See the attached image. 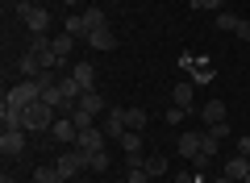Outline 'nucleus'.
Returning <instances> with one entry per match:
<instances>
[{
    "mask_svg": "<svg viewBox=\"0 0 250 183\" xmlns=\"http://www.w3.org/2000/svg\"><path fill=\"white\" fill-rule=\"evenodd\" d=\"M54 121H59V113H54L46 100H34V104L21 108V129H25V133H50Z\"/></svg>",
    "mask_w": 250,
    "mask_h": 183,
    "instance_id": "f257e3e1",
    "label": "nucleus"
},
{
    "mask_svg": "<svg viewBox=\"0 0 250 183\" xmlns=\"http://www.w3.org/2000/svg\"><path fill=\"white\" fill-rule=\"evenodd\" d=\"M42 92H46V87L38 83V79H21V83H13L9 92H4V104L25 108V104H34V100H42Z\"/></svg>",
    "mask_w": 250,
    "mask_h": 183,
    "instance_id": "f03ea898",
    "label": "nucleus"
},
{
    "mask_svg": "<svg viewBox=\"0 0 250 183\" xmlns=\"http://www.w3.org/2000/svg\"><path fill=\"white\" fill-rule=\"evenodd\" d=\"M17 17L25 21L29 34H46V25H50V13H46V4H38V0H25V4H17Z\"/></svg>",
    "mask_w": 250,
    "mask_h": 183,
    "instance_id": "7ed1b4c3",
    "label": "nucleus"
},
{
    "mask_svg": "<svg viewBox=\"0 0 250 183\" xmlns=\"http://www.w3.org/2000/svg\"><path fill=\"white\" fill-rule=\"evenodd\" d=\"M54 166H59V171H62V179L71 183V179H75V175H80V171H83V166H88V154H83V150H80V146H75V150H71V154H59V158H54Z\"/></svg>",
    "mask_w": 250,
    "mask_h": 183,
    "instance_id": "20e7f679",
    "label": "nucleus"
},
{
    "mask_svg": "<svg viewBox=\"0 0 250 183\" xmlns=\"http://www.w3.org/2000/svg\"><path fill=\"white\" fill-rule=\"evenodd\" d=\"M0 154H4V158L25 154V129H4V133H0Z\"/></svg>",
    "mask_w": 250,
    "mask_h": 183,
    "instance_id": "39448f33",
    "label": "nucleus"
},
{
    "mask_svg": "<svg viewBox=\"0 0 250 183\" xmlns=\"http://www.w3.org/2000/svg\"><path fill=\"white\" fill-rule=\"evenodd\" d=\"M104 138H108V133L100 129V125H92V129H80V138H75V146H80L83 154H92V150H104Z\"/></svg>",
    "mask_w": 250,
    "mask_h": 183,
    "instance_id": "423d86ee",
    "label": "nucleus"
},
{
    "mask_svg": "<svg viewBox=\"0 0 250 183\" xmlns=\"http://www.w3.org/2000/svg\"><path fill=\"white\" fill-rule=\"evenodd\" d=\"M83 42H88L92 46V50H100V54H104V50H117V34H113V29H92V34L88 38H83Z\"/></svg>",
    "mask_w": 250,
    "mask_h": 183,
    "instance_id": "0eeeda50",
    "label": "nucleus"
},
{
    "mask_svg": "<svg viewBox=\"0 0 250 183\" xmlns=\"http://www.w3.org/2000/svg\"><path fill=\"white\" fill-rule=\"evenodd\" d=\"M17 71H21V79H38L46 67H42V59H38V50H25L17 59Z\"/></svg>",
    "mask_w": 250,
    "mask_h": 183,
    "instance_id": "6e6552de",
    "label": "nucleus"
},
{
    "mask_svg": "<svg viewBox=\"0 0 250 183\" xmlns=\"http://www.w3.org/2000/svg\"><path fill=\"white\" fill-rule=\"evenodd\" d=\"M200 142H205V133L188 129L184 138H179V158H192V163H196V158H200Z\"/></svg>",
    "mask_w": 250,
    "mask_h": 183,
    "instance_id": "1a4fd4ad",
    "label": "nucleus"
},
{
    "mask_svg": "<svg viewBox=\"0 0 250 183\" xmlns=\"http://www.w3.org/2000/svg\"><path fill=\"white\" fill-rule=\"evenodd\" d=\"M71 79L83 87V92H96V67H92V62H75V67H71Z\"/></svg>",
    "mask_w": 250,
    "mask_h": 183,
    "instance_id": "9d476101",
    "label": "nucleus"
},
{
    "mask_svg": "<svg viewBox=\"0 0 250 183\" xmlns=\"http://www.w3.org/2000/svg\"><path fill=\"white\" fill-rule=\"evenodd\" d=\"M75 108H80V113H88V117H96V113H104V108H108V100L100 96V92H83V96L75 100Z\"/></svg>",
    "mask_w": 250,
    "mask_h": 183,
    "instance_id": "9b49d317",
    "label": "nucleus"
},
{
    "mask_svg": "<svg viewBox=\"0 0 250 183\" xmlns=\"http://www.w3.org/2000/svg\"><path fill=\"white\" fill-rule=\"evenodd\" d=\"M75 138H80V129H75L71 117H59V121L50 125V142H75Z\"/></svg>",
    "mask_w": 250,
    "mask_h": 183,
    "instance_id": "f8f14e48",
    "label": "nucleus"
},
{
    "mask_svg": "<svg viewBox=\"0 0 250 183\" xmlns=\"http://www.w3.org/2000/svg\"><path fill=\"white\" fill-rule=\"evenodd\" d=\"M100 129H104L108 138H121V133L129 129V125H125V108H108V121L100 125Z\"/></svg>",
    "mask_w": 250,
    "mask_h": 183,
    "instance_id": "ddd939ff",
    "label": "nucleus"
},
{
    "mask_svg": "<svg viewBox=\"0 0 250 183\" xmlns=\"http://www.w3.org/2000/svg\"><path fill=\"white\" fill-rule=\"evenodd\" d=\"M221 175H229V179H238V183H242V179L250 175V158H246V154H238V158H225V171H221Z\"/></svg>",
    "mask_w": 250,
    "mask_h": 183,
    "instance_id": "4468645a",
    "label": "nucleus"
},
{
    "mask_svg": "<svg viewBox=\"0 0 250 183\" xmlns=\"http://www.w3.org/2000/svg\"><path fill=\"white\" fill-rule=\"evenodd\" d=\"M121 150H125V158H134V154H142V129H125L121 138Z\"/></svg>",
    "mask_w": 250,
    "mask_h": 183,
    "instance_id": "2eb2a0df",
    "label": "nucleus"
},
{
    "mask_svg": "<svg viewBox=\"0 0 250 183\" xmlns=\"http://www.w3.org/2000/svg\"><path fill=\"white\" fill-rule=\"evenodd\" d=\"M50 46H54V54H59L62 62H67V59H71V54H75V38L67 34V29H62L59 38H50Z\"/></svg>",
    "mask_w": 250,
    "mask_h": 183,
    "instance_id": "dca6fc26",
    "label": "nucleus"
},
{
    "mask_svg": "<svg viewBox=\"0 0 250 183\" xmlns=\"http://www.w3.org/2000/svg\"><path fill=\"white\" fill-rule=\"evenodd\" d=\"M200 121H205V125L225 121V104H221V100H208V104H200Z\"/></svg>",
    "mask_w": 250,
    "mask_h": 183,
    "instance_id": "f3484780",
    "label": "nucleus"
},
{
    "mask_svg": "<svg viewBox=\"0 0 250 183\" xmlns=\"http://www.w3.org/2000/svg\"><path fill=\"white\" fill-rule=\"evenodd\" d=\"M217 150H221V138H213V133L205 129V142H200V158H196V166L208 163V158H217Z\"/></svg>",
    "mask_w": 250,
    "mask_h": 183,
    "instance_id": "a211bd4d",
    "label": "nucleus"
},
{
    "mask_svg": "<svg viewBox=\"0 0 250 183\" xmlns=\"http://www.w3.org/2000/svg\"><path fill=\"white\" fill-rule=\"evenodd\" d=\"M108 166H113L108 150H92V154H88V171H96V175H108Z\"/></svg>",
    "mask_w": 250,
    "mask_h": 183,
    "instance_id": "6ab92c4d",
    "label": "nucleus"
},
{
    "mask_svg": "<svg viewBox=\"0 0 250 183\" xmlns=\"http://www.w3.org/2000/svg\"><path fill=\"white\" fill-rule=\"evenodd\" d=\"M192 92H196V83H192V79L175 83V104H179V108H188V113H192Z\"/></svg>",
    "mask_w": 250,
    "mask_h": 183,
    "instance_id": "aec40b11",
    "label": "nucleus"
},
{
    "mask_svg": "<svg viewBox=\"0 0 250 183\" xmlns=\"http://www.w3.org/2000/svg\"><path fill=\"white\" fill-rule=\"evenodd\" d=\"M34 179H38V183H67V179H62V171H59V166H54V163H50V166L42 163V166H38V171H34Z\"/></svg>",
    "mask_w": 250,
    "mask_h": 183,
    "instance_id": "412c9836",
    "label": "nucleus"
},
{
    "mask_svg": "<svg viewBox=\"0 0 250 183\" xmlns=\"http://www.w3.org/2000/svg\"><path fill=\"white\" fill-rule=\"evenodd\" d=\"M142 166H146V175H150V179L167 175V158H163V154H150V158H142Z\"/></svg>",
    "mask_w": 250,
    "mask_h": 183,
    "instance_id": "4be33fe9",
    "label": "nucleus"
},
{
    "mask_svg": "<svg viewBox=\"0 0 250 183\" xmlns=\"http://www.w3.org/2000/svg\"><path fill=\"white\" fill-rule=\"evenodd\" d=\"M62 29H67V34H71V38H88V25H83V13H71V17H67V25H62Z\"/></svg>",
    "mask_w": 250,
    "mask_h": 183,
    "instance_id": "5701e85b",
    "label": "nucleus"
},
{
    "mask_svg": "<svg viewBox=\"0 0 250 183\" xmlns=\"http://www.w3.org/2000/svg\"><path fill=\"white\" fill-rule=\"evenodd\" d=\"M213 25H217V29H225V34H238V25H242V21L233 17V13H225V9H221V13H217V21H213Z\"/></svg>",
    "mask_w": 250,
    "mask_h": 183,
    "instance_id": "b1692460",
    "label": "nucleus"
},
{
    "mask_svg": "<svg viewBox=\"0 0 250 183\" xmlns=\"http://www.w3.org/2000/svg\"><path fill=\"white\" fill-rule=\"evenodd\" d=\"M83 25H88V34L92 29H104V9H83Z\"/></svg>",
    "mask_w": 250,
    "mask_h": 183,
    "instance_id": "393cba45",
    "label": "nucleus"
},
{
    "mask_svg": "<svg viewBox=\"0 0 250 183\" xmlns=\"http://www.w3.org/2000/svg\"><path fill=\"white\" fill-rule=\"evenodd\" d=\"M192 83H213V67L205 59H196V71H192Z\"/></svg>",
    "mask_w": 250,
    "mask_h": 183,
    "instance_id": "a878e982",
    "label": "nucleus"
},
{
    "mask_svg": "<svg viewBox=\"0 0 250 183\" xmlns=\"http://www.w3.org/2000/svg\"><path fill=\"white\" fill-rule=\"evenodd\" d=\"M125 125H129V129H142L146 125V108H125Z\"/></svg>",
    "mask_w": 250,
    "mask_h": 183,
    "instance_id": "bb28decb",
    "label": "nucleus"
},
{
    "mask_svg": "<svg viewBox=\"0 0 250 183\" xmlns=\"http://www.w3.org/2000/svg\"><path fill=\"white\" fill-rule=\"evenodd\" d=\"M71 121H75V129H92V125H96V117H88V113H80V108H75Z\"/></svg>",
    "mask_w": 250,
    "mask_h": 183,
    "instance_id": "cd10ccee",
    "label": "nucleus"
},
{
    "mask_svg": "<svg viewBox=\"0 0 250 183\" xmlns=\"http://www.w3.org/2000/svg\"><path fill=\"white\" fill-rule=\"evenodd\" d=\"M125 183H150V175H146V166H129V175H125Z\"/></svg>",
    "mask_w": 250,
    "mask_h": 183,
    "instance_id": "c85d7f7f",
    "label": "nucleus"
},
{
    "mask_svg": "<svg viewBox=\"0 0 250 183\" xmlns=\"http://www.w3.org/2000/svg\"><path fill=\"white\" fill-rule=\"evenodd\" d=\"M184 117H188V108H179V104L167 108V125H184Z\"/></svg>",
    "mask_w": 250,
    "mask_h": 183,
    "instance_id": "c756f323",
    "label": "nucleus"
},
{
    "mask_svg": "<svg viewBox=\"0 0 250 183\" xmlns=\"http://www.w3.org/2000/svg\"><path fill=\"white\" fill-rule=\"evenodd\" d=\"M208 133H213V138H221V142H225V138H229V125H225V121H217V125H208Z\"/></svg>",
    "mask_w": 250,
    "mask_h": 183,
    "instance_id": "7c9ffc66",
    "label": "nucleus"
},
{
    "mask_svg": "<svg viewBox=\"0 0 250 183\" xmlns=\"http://www.w3.org/2000/svg\"><path fill=\"white\" fill-rule=\"evenodd\" d=\"M175 183H200V179H196L192 171H175Z\"/></svg>",
    "mask_w": 250,
    "mask_h": 183,
    "instance_id": "2f4dec72",
    "label": "nucleus"
},
{
    "mask_svg": "<svg viewBox=\"0 0 250 183\" xmlns=\"http://www.w3.org/2000/svg\"><path fill=\"white\" fill-rule=\"evenodd\" d=\"M238 154H250V138H246V133L238 138Z\"/></svg>",
    "mask_w": 250,
    "mask_h": 183,
    "instance_id": "473e14b6",
    "label": "nucleus"
},
{
    "mask_svg": "<svg viewBox=\"0 0 250 183\" xmlns=\"http://www.w3.org/2000/svg\"><path fill=\"white\" fill-rule=\"evenodd\" d=\"M238 38H242V42H250V21H242V25H238Z\"/></svg>",
    "mask_w": 250,
    "mask_h": 183,
    "instance_id": "72a5a7b5",
    "label": "nucleus"
},
{
    "mask_svg": "<svg viewBox=\"0 0 250 183\" xmlns=\"http://www.w3.org/2000/svg\"><path fill=\"white\" fill-rule=\"evenodd\" d=\"M213 183H238V179H229V175H217V179Z\"/></svg>",
    "mask_w": 250,
    "mask_h": 183,
    "instance_id": "f704fd0d",
    "label": "nucleus"
},
{
    "mask_svg": "<svg viewBox=\"0 0 250 183\" xmlns=\"http://www.w3.org/2000/svg\"><path fill=\"white\" fill-rule=\"evenodd\" d=\"M188 4H192V9H205V0H188Z\"/></svg>",
    "mask_w": 250,
    "mask_h": 183,
    "instance_id": "c9c22d12",
    "label": "nucleus"
},
{
    "mask_svg": "<svg viewBox=\"0 0 250 183\" xmlns=\"http://www.w3.org/2000/svg\"><path fill=\"white\" fill-rule=\"evenodd\" d=\"M62 4H67V9H75V4H80V0H62Z\"/></svg>",
    "mask_w": 250,
    "mask_h": 183,
    "instance_id": "e433bc0d",
    "label": "nucleus"
},
{
    "mask_svg": "<svg viewBox=\"0 0 250 183\" xmlns=\"http://www.w3.org/2000/svg\"><path fill=\"white\" fill-rule=\"evenodd\" d=\"M0 183H13V179H9V175H4V179H0Z\"/></svg>",
    "mask_w": 250,
    "mask_h": 183,
    "instance_id": "4c0bfd02",
    "label": "nucleus"
},
{
    "mask_svg": "<svg viewBox=\"0 0 250 183\" xmlns=\"http://www.w3.org/2000/svg\"><path fill=\"white\" fill-rule=\"evenodd\" d=\"M13 4H25V0H13Z\"/></svg>",
    "mask_w": 250,
    "mask_h": 183,
    "instance_id": "58836bf2",
    "label": "nucleus"
},
{
    "mask_svg": "<svg viewBox=\"0 0 250 183\" xmlns=\"http://www.w3.org/2000/svg\"><path fill=\"white\" fill-rule=\"evenodd\" d=\"M242 183H250V175H246V179H242Z\"/></svg>",
    "mask_w": 250,
    "mask_h": 183,
    "instance_id": "ea45409f",
    "label": "nucleus"
},
{
    "mask_svg": "<svg viewBox=\"0 0 250 183\" xmlns=\"http://www.w3.org/2000/svg\"><path fill=\"white\" fill-rule=\"evenodd\" d=\"M29 183H38V179H29Z\"/></svg>",
    "mask_w": 250,
    "mask_h": 183,
    "instance_id": "a19ab883",
    "label": "nucleus"
}]
</instances>
